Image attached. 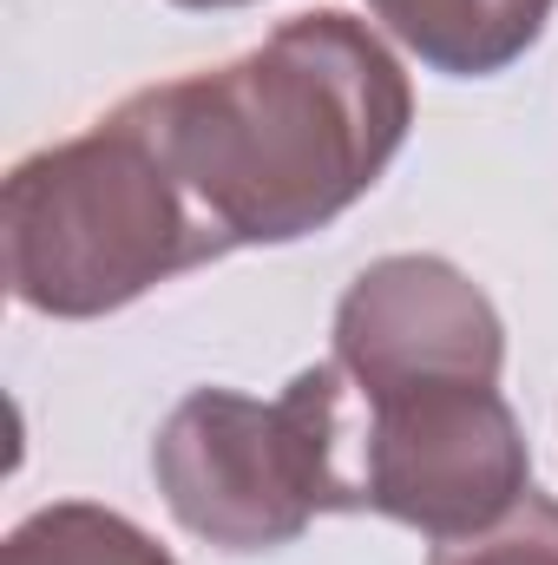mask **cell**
<instances>
[{
    "label": "cell",
    "instance_id": "cell-1",
    "mask_svg": "<svg viewBox=\"0 0 558 565\" xmlns=\"http://www.w3.org/2000/svg\"><path fill=\"white\" fill-rule=\"evenodd\" d=\"M178 184L211 250L335 217L401 145L408 93L342 13L282 26L230 73L144 93L119 113Z\"/></svg>",
    "mask_w": 558,
    "mask_h": 565
},
{
    "label": "cell",
    "instance_id": "cell-2",
    "mask_svg": "<svg viewBox=\"0 0 558 565\" xmlns=\"http://www.w3.org/2000/svg\"><path fill=\"white\" fill-rule=\"evenodd\" d=\"M204 250L178 184L126 119L13 178V277L26 302L99 309Z\"/></svg>",
    "mask_w": 558,
    "mask_h": 565
},
{
    "label": "cell",
    "instance_id": "cell-3",
    "mask_svg": "<svg viewBox=\"0 0 558 565\" xmlns=\"http://www.w3.org/2000/svg\"><path fill=\"white\" fill-rule=\"evenodd\" d=\"M342 382L302 375L277 408L237 395H191L158 447V473L184 526L224 546H270L302 526L309 507H342Z\"/></svg>",
    "mask_w": 558,
    "mask_h": 565
},
{
    "label": "cell",
    "instance_id": "cell-4",
    "mask_svg": "<svg viewBox=\"0 0 558 565\" xmlns=\"http://www.w3.org/2000/svg\"><path fill=\"white\" fill-rule=\"evenodd\" d=\"M362 427L342 388V493L348 507L401 513L427 533H460L513 507L526 480V447L493 382L420 375L362 388Z\"/></svg>",
    "mask_w": 558,
    "mask_h": 565
},
{
    "label": "cell",
    "instance_id": "cell-5",
    "mask_svg": "<svg viewBox=\"0 0 558 565\" xmlns=\"http://www.w3.org/2000/svg\"><path fill=\"white\" fill-rule=\"evenodd\" d=\"M342 369L362 388L420 375H480L500 369V322L447 264H382L342 302Z\"/></svg>",
    "mask_w": 558,
    "mask_h": 565
},
{
    "label": "cell",
    "instance_id": "cell-6",
    "mask_svg": "<svg viewBox=\"0 0 558 565\" xmlns=\"http://www.w3.org/2000/svg\"><path fill=\"white\" fill-rule=\"evenodd\" d=\"M375 7L433 66L493 73L539 33L552 0H375Z\"/></svg>",
    "mask_w": 558,
    "mask_h": 565
},
{
    "label": "cell",
    "instance_id": "cell-7",
    "mask_svg": "<svg viewBox=\"0 0 558 565\" xmlns=\"http://www.w3.org/2000/svg\"><path fill=\"white\" fill-rule=\"evenodd\" d=\"M7 565H164V559L144 546L132 526L99 520V513H86V507H66V513L33 520V526L13 540Z\"/></svg>",
    "mask_w": 558,
    "mask_h": 565
},
{
    "label": "cell",
    "instance_id": "cell-8",
    "mask_svg": "<svg viewBox=\"0 0 558 565\" xmlns=\"http://www.w3.org/2000/svg\"><path fill=\"white\" fill-rule=\"evenodd\" d=\"M433 565H558V507L526 500V507L513 513L506 533H493V540H466V546H447Z\"/></svg>",
    "mask_w": 558,
    "mask_h": 565
}]
</instances>
